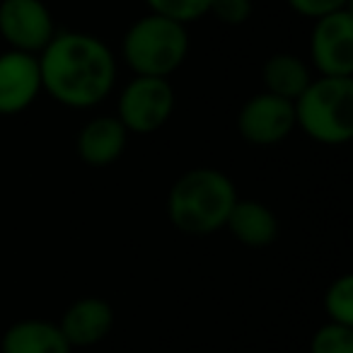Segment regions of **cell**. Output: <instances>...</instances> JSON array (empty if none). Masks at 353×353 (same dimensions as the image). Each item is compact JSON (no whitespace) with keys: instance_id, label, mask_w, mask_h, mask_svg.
Listing matches in <instances>:
<instances>
[{"instance_id":"1","label":"cell","mask_w":353,"mask_h":353,"mask_svg":"<svg viewBox=\"0 0 353 353\" xmlns=\"http://www.w3.org/2000/svg\"><path fill=\"white\" fill-rule=\"evenodd\" d=\"M37 59L41 90L68 109L97 107L117 83V56L88 32H56Z\"/></svg>"},{"instance_id":"2","label":"cell","mask_w":353,"mask_h":353,"mask_svg":"<svg viewBox=\"0 0 353 353\" xmlns=\"http://www.w3.org/2000/svg\"><path fill=\"white\" fill-rule=\"evenodd\" d=\"M237 189L225 172L194 167L176 176L167 194V218L189 237H208L223 230L237 201Z\"/></svg>"},{"instance_id":"3","label":"cell","mask_w":353,"mask_h":353,"mask_svg":"<svg viewBox=\"0 0 353 353\" xmlns=\"http://www.w3.org/2000/svg\"><path fill=\"white\" fill-rule=\"evenodd\" d=\"M121 54L126 65L136 75L170 78L172 73L182 68L189 56L187 25L148 12L133 20L126 30Z\"/></svg>"},{"instance_id":"4","label":"cell","mask_w":353,"mask_h":353,"mask_svg":"<svg viewBox=\"0 0 353 353\" xmlns=\"http://www.w3.org/2000/svg\"><path fill=\"white\" fill-rule=\"evenodd\" d=\"M295 126L322 145H346L353 138V75L351 78H312L293 102Z\"/></svg>"},{"instance_id":"5","label":"cell","mask_w":353,"mask_h":353,"mask_svg":"<svg viewBox=\"0 0 353 353\" xmlns=\"http://www.w3.org/2000/svg\"><path fill=\"white\" fill-rule=\"evenodd\" d=\"M174 88L167 78L136 75L119 94L117 119L128 133H155L174 114Z\"/></svg>"},{"instance_id":"6","label":"cell","mask_w":353,"mask_h":353,"mask_svg":"<svg viewBox=\"0 0 353 353\" xmlns=\"http://www.w3.org/2000/svg\"><path fill=\"white\" fill-rule=\"evenodd\" d=\"M310 61L319 75L351 78L353 75V12H332L314 20L310 32Z\"/></svg>"},{"instance_id":"7","label":"cell","mask_w":353,"mask_h":353,"mask_svg":"<svg viewBox=\"0 0 353 353\" xmlns=\"http://www.w3.org/2000/svg\"><path fill=\"white\" fill-rule=\"evenodd\" d=\"M56 34L44 0H0V37L15 51L39 56Z\"/></svg>"},{"instance_id":"8","label":"cell","mask_w":353,"mask_h":353,"mask_svg":"<svg viewBox=\"0 0 353 353\" xmlns=\"http://www.w3.org/2000/svg\"><path fill=\"white\" fill-rule=\"evenodd\" d=\"M295 128V107L288 99L259 92L242 104L237 131L250 145L271 148L283 143Z\"/></svg>"},{"instance_id":"9","label":"cell","mask_w":353,"mask_h":353,"mask_svg":"<svg viewBox=\"0 0 353 353\" xmlns=\"http://www.w3.org/2000/svg\"><path fill=\"white\" fill-rule=\"evenodd\" d=\"M41 92L39 59L27 51L0 54V117H15L30 109Z\"/></svg>"},{"instance_id":"10","label":"cell","mask_w":353,"mask_h":353,"mask_svg":"<svg viewBox=\"0 0 353 353\" xmlns=\"http://www.w3.org/2000/svg\"><path fill=\"white\" fill-rule=\"evenodd\" d=\"M59 329L63 332L70 348L97 346L99 341L112 334L114 329V307L104 298L85 295L70 303L65 312L61 314Z\"/></svg>"},{"instance_id":"11","label":"cell","mask_w":353,"mask_h":353,"mask_svg":"<svg viewBox=\"0 0 353 353\" xmlns=\"http://www.w3.org/2000/svg\"><path fill=\"white\" fill-rule=\"evenodd\" d=\"M128 131L117 117H94L78 131L75 152L88 167H109L126 152Z\"/></svg>"},{"instance_id":"12","label":"cell","mask_w":353,"mask_h":353,"mask_svg":"<svg viewBox=\"0 0 353 353\" xmlns=\"http://www.w3.org/2000/svg\"><path fill=\"white\" fill-rule=\"evenodd\" d=\"M225 230L240 245L264 250L279 240V218L266 203L254 199H237L225 221Z\"/></svg>"},{"instance_id":"13","label":"cell","mask_w":353,"mask_h":353,"mask_svg":"<svg viewBox=\"0 0 353 353\" xmlns=\"http://www.w3.org/2000/svg\"><path fill=\"white\" fill-rule=\"evenodd\" d=\"M0 353H73V348L56 322L30 317L6 329Z\"/></svg>"},{"instance_id":"14","label":"cell","mask_w":353,"mask_h":353,"mask_svg":"<svg viewBox=\"0 0 353 353\" xmlns=\"http://www.w3.org/2000/svg\"><path fill=\"white\" fill-rule=\"evenodd\" d=\"M261 80H264V92L295 102L307 90V85L312 83V70L300 56L279 51V54L269 56L264 61Z\"/></svg>"},{"instance_id":"15","label":"cell","mask_w":353,"mask_h":353,"mask_svg":"<svg viewBox=\"0 0 353 353\" xmlns=\"http://www.w3.org/2000/svg\"><path fill=\"white\" fill-rule=\"evenodd\" d=\"M322 305L329 322L353 327V276L343 274L334 279L324 290Z\"/></svg>"},{"instance_id":"16","label":"cell","mask_w":353,"mask_h":353,"mask_svg":"<svg viewBox=\"0 0 353 353\" xmlns=\"http://www.w3.org/2000/svg\"><path fill=\"white\" fill-rule=\"evenodd\" d=\"M145 3L150 12L182 22V25H189V22L208 15L211 10V0H145Z\"/></svg>"},{"instance_id":"17","label":"cell","mask_w":353,"mask_h":353,"mask_svg":"<svg viewBox=\"0 0 353 353\" xmlns=\"http://www.w3.org/2000/svg\"><path fill=\"white\" fill-rule=\"evenodd\" d=\"M310 353H353V327L322 324L310 341Z\"/></svg>"},{"instance_id":"18","label":"cell","mask_w":353,"mask_h":353,"mask_svg":"<svg viewBox=\"0 0 353 353\" xmlns=\"http://www.w3.org/2000/svg\"><path fill=\"white\" fill-rule=\"evenodd\" d=\"M252 12H254L252 0H211L208 15H213L225 27H242L250 22Z\"/></svg>"},{"instance_id":"19","label":"cell","mask_w":353,"mask_h":353,"mask_svg":"<svg viewBox=\"0 0 353 353\" xmlns=\"http://www.w3.org/2000/svg\"><path fill=\"white\" fill-rule=\"evenodd\" d=\"M285 3L293 12L310 17V20H319V17L346 10L351 6V0H285Z\"/></svg>"}]
</instances>
